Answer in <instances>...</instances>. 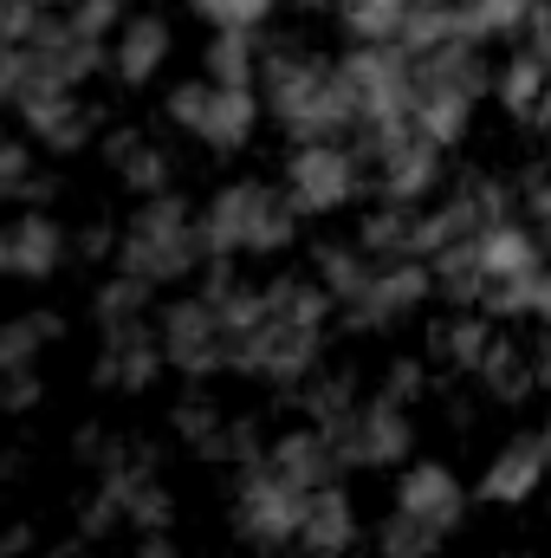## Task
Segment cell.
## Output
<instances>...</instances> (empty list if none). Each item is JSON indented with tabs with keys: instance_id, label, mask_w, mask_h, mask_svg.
<instances>
[{
	"instance_id": "cell-1",
	"label": "cell",
	"mask_w": 551,
	"mask_h": 558,
	"mask_svg": "<svg viewBox=\"0 0 551 558\" xmlns=\"http://www.w3.org/2000/svg\"><path fill=\"white\" fill-rule=\"evenodd\" d=\"M325 318H331V299H325L318 279H292V274L267 279L254 325L228 338V371L260 377V384H273V390H292V384L318 364Z\"/></svg>"
},
{
	"instance_id": "cell-2",
	"label": "cell",
	"mask_w": 551,
	"mask_h": 558,
	"mask_svg": "<svg viewBox=\"0 0 551 558\" xmlns=\"http://www.w3.org/2000/svg\"><path fill=\"white\" fill-rule=\"evenodd\" d=\"M254 78L267 85V111L285 124L292 143H344L351 137L357 118H351V98H344V85H338V72L325 59L267 39V59H260Z\"/></svg>"
},
{
	"instance_id": "cell-3",
	"label": "cell",
	"mask_w": 551,
	"mask_h": 558,
	"mask_svg": "<svg viewBox=\"0 0 551 558\" xmlns=\"http://www.w3.org/2000/svg\"><path fill=\"white\" fill-rule=\"evenodd\" d=\"M195 228H201V247L228 254V260L279 254V247L298 241V215H292V202L279 195L273 182H228L208 202V215H195Z\"/></svg>"
},
{
	"instance_id": "cell-4",
	"label": "cell",
	"mask_w": 551,
	"mask_h": 558,
	"mask_svg": "<svg viewBox=\"0 0 551 558\" xmlns=\"http://www.w3.org/2000/svg\"><path fill=\"white\" fill-rule=\"evenodd\" d=\"M357 124H409V52L396 46H351L344 65H331Z\"/></svg>"
},
{
	"instance_id": "cell-5",
	"label": "cell",
	"mask_w": 551,
	"mask_h": 558,
	"mask_svg": "<svg viewBox=\"0 0 551 558\" xmlns=\"http://www.w3.org/2000/svg\"><path fill=\"white\" fill-rule=\"evenodd\" d=\"M364 189H370V175H364V162L344 143H298L292 162H285V189L279 195L292 202V215H338Z\"/></svg>"
},
{
	"instance_id": "cell-6",
	"label": "cell",
	"mask_w": 551,
	"mask_h": 558,
	"mask_svg": "<svg viewBox=\"0 0 551 558\" xmlns=\"http://www.w3.org/2000/svg\"><path fill=\"white\" fill-rule=\"evenodd\" d=\"M298 487H285L267 461H247L234 474V533L254 546V553H285L292 533H298Z\"/></svg>"
},
{
	"instance_id": "cell-7",
	"label": "cell",
	"mask_w": 551,
	"mask_h": 558,
	"mask_svg": "<svg viewBox=\"0 0 551 558\" xmlns=\"http://www.w3.org/2000/svg\"><path fill=\"white\" fill-rule=\"evenodd\" d=\"M325 441H331L338 468H396V461H409L415 428H409V410L370 397V403H351V416L331 422Z\"/></svg>"
},
{
	"instance_id": "cell-8",
	"label": "cell",
	"mask_w": 551,
	"mask_h": 558,
	"mask_svg": "<svg viewBox=\"0 0 551 558\" xmlns=\"http://www.w3.org/2000/svg\"><path fill=\"white\" fill-rule=\"evenodd\" d=\"M156 344H162V371H182L188 384L228 371V331H221V318H215L201 299H175V305H162V318H156Z\"/></svg>"
},
{
	"instance_id": "cell-9",
	"label": "cell",
	"mask_w": 551,
	"mask_h": 558,
	"mask_svg": "<svg viewBox=\"0 0 551 558\" xmlns=\"http://www.w3.org/2000/svg\"><path fill=\"white\" fill-rule=\"evenodd\" d=\"M428 292H434L428 286V260H377L370 279H364V292L351 305H338V312H344L351 331H390L396 318H409Z\"/></svg>"
},
{
	"instance_id": "cell-10",
	"label": "cell",
	"mask_w": 551,
	"mask_h": 558,
	"mask_svg": "<svg viewBox=\"0 0 551 558\" xmlns=\"http://www.w3.org/2000/svg\"><path fill=\"white\" fill-rule=\"evenodd\" d=\"M396 513L415 520V526H428L434 539H448L461 526V513H467V487L454 481L448 461H409L403 481H396Z\"/></svg>"
},
{
	"instance_id": "cell-11",
	"label": "cell",
	"mask_w": 551,
	"mask_h": 558,
	"mask_svg": "<svg viewBox=\"0 0 551 558\" xmlns=\"http://www.w3.org/2000/svg\"><path fill=\"white\" fill-rule=\"evenodd\" d=\"M13 111L26 118L33 143H46L52 156L85 149V143L98 137V124H105V111H98V105H85L78 92H20V98H13Z\"/></svg>"
},
{
	"instance_id": "cell-12",
	"label": "cell",
	"mask_w": 551,
	"mask_h": 558,
	"mask_svg": "<svg viewBox=\"0 0 551 558\" xmlns=\"http://www.w3.org/2000/svg\"><path fill=\"white\" fill-rule=\"evenodd\" d=\"M546 461H551L546 428H526V435H513V441H506V448L487 461V474H480L474 500H487V507H526V500L546 487Z\"/></svg>"
},
{
	"instance_id": "cell-13",
	"label": "cell",
	"mask_w": 551,
	"mask_h": 558,
	"mask_svg": "<svg viewBox=\"0 0 551 558\" xmlns=\"http://www.w3.org/2000/svg\"><path fill=\"white\" fill-rule=\"evenodd\" d=\"M162 377V344H156V325L131 318V325H111L105 344H98V364H91V384L98 390H149Z\"/></svg>"
},
{
	"instance_id": "cell-14",
	"label": "cell",
	"mask_w": 551,
	"mask_h": 558,
	"mask_svg": "<svg viewBox=\"0 0 551 558\" xmlns=\"http://www.w3.org/2000/svg\"><path fill=\"white\" fill-rule=\"evenodd\" d=\"M357 539H364V526H357V507L338 481H325L298 500V533H292L298 553H357Z\"/></svg>"
},
{
	"instance_id": "cell-15",
	"label": "cell",
	"mask_w": 551,
	"mask_h": 558,
	"mask_svg": "<svg viewBox=\"0 0 551 558\" xmlns=\"http://www.w3.org/2000/svg\"><path fill=\"white\" fill-rule=\"evenodd\" d=\"M474 377H480V390H487L493 403H506V410H513V403H526V397L546 384V351H532V357H526V351L493 325V338H487V351H480Z\"/></svg>"
},
{
	"instance_id": "cell-16",
	"label": "cell",
	"mask_w": 551,
	"mask_h": 558,
	"mask_svg": "<svg viewBox=\"0 0 551 558\" xmlns=\"http://www.w3.org/2000/svg\"><path fill=\"white\" fill-rule=\"evenodd\" d=\"M65 260V228L46 208H20L7 221V279H52Z\"/></svg>"
},
{
	"instance_id": "cell-17",
	"label": "cell",
	"mask_w": 551,
	"mask_h": 558,
	"mask_svg": "<svg viewBox=\"0 0 551 558\" xmlns=\"http://www.w3.org/2000/svg\"><path fill=\"white\" fill-rule=\"evenodd\" d=\"M260 461L273 468L285 487H298V494H311V487H325V481H338V474H344V468H338V454H331V441H325V428H311V422L285 428Z\"/></svg>"
},
{
	"instance_id": "cell-18",
	"label": "cell",
	"mask_w": 551,
	"mask_h": 558,
	"mask_svg": "<svg viewBox=\"0 0 551 558\" xmlns=\"http://www.w3.org/2000/svg\"><path fill=\"white\" fill-rule=\"evenodd\" d=\"M169 20H156V13H124V26H118V39H111V72L124 78V85H149L162 65H169Z\"/></svg>"
},
{
	"instance_id": "cell-19",
	"label": "cell",
	"mask_w": 551,
	"mask_h": 558,
	"mask_svg": "<svg viewBox=\"0 0 551 558\" xmlns=\"http://www.w3.org/2000/svg\"><path fill=\"white\" fill-rule=\"evenodd\" d=\"M254 124H260L254 85H208L201 124H195V137L208 143V149H241V143L254 137Z\"/></svg>"
},
{
	"instance_id": "cell-20",
	"label": "cell",
	"mask_w": 551,
	"mask_h": 558,
	"mask_svg": "<svg viewBox=\"0 0 551 558\" xmlns=\"http://www.w3.org/2000/svg\"><path fill=\"white\" fill-rule=\"evenodd\" d=\"M480 318H526V325H539L551 312V274H546V260L539 267H526V274H506V279H487L480 286V305H474Z\"/></svg>"
},
{
	"instance_id": "cell-21",
	"label": "cell",
	"mask_w": 551,
	"mask_h": 558,
	"mask_svg": "<svg viewBox=\"0 0 551 558\" xmlns=\"http://www.w3.org/2000/svg\"><path fill=\"white\" fill-rule=\"evenodd\" d=\"M487 338H493V318H480V312H454V318L428 325L421 357H428V364H448V371H461V377H474V364H480Z\"/></svg>"
},
{
	"instance_id": "cell-22",
	"label": "cell",
	"mask_w": 551,
	"mask_h": 558,
	"mask_svg": "<svg viewBox=\"0 0 551 558\" xmlns=\"http://www.w3.org/2000/svg\"><path fill=\"white\" fill-rule=\"evenodd\" d=\"M415 234H421V208L415 202H377L357 228V247L370 260H415Z\"/></svg>"
},
{
	"instance_id": "cell-23",
	"label": "cell",
	"mask_w": 551,
	"mask_h": 558,
	"mask_svg": "<svg viewBox=\"0 0 551 558\" xmlns=\"http://www.w3.org/2000/svg\"><path fill=\"white\" fill-rule=\"evenodd\" d=\"M500 105L513 111V124L526 131H546V52H513L500 65Z\"/></svg>"
},
{
	"instance_id": "cell-24",
	"label": "cell",
	"mask_w": 551,
	"mask_h": 558,
	"mask_svg": "<svg viewBox=\"0 0 551 558\" xmlns=\"http://www.w3.org/2000/svg\"><path fill=\"white\" fill-rule=\"evenodd\" d=\"M305 390H298V416L311 422V428H331L338 416H351V403H357V371L344 364V371H305L298 377Z\"/></svg>"
},
{
	"instance_id": "cell-25",
	"label": "cell",
	"mask_w": 551,
	"mask_h": 558,
	"mask_svg": "<svg viewBox=\"0 0 551 558\" xmlns=\"http://www.w3.org/2000/svg\"><path fill=\"white\" fill-rule=\"evenodd\" d=\"M526 7H532V0H448L454 33H461L467 46H487V39H519Z\"/></svg>"
},
{
	"instance_id": "cell-26",
	"label": "cell",
	"mask_w": 551,
	"mask_h": 558,
	"mask_svg": "<svg viewBox=\"0 0 551 558\" xmlns=\"http://www.w3.org/2000/svg\"><path fill=\"white\" fill-rule=\"evenodd\" d=\"M260 52H267V39H260V33H215V39H208L201 72H208V85H254Z\"/></svg>"
},
{
	"instance_id": "cell-27",
	"label": "cell",
	"mask_w": 551,
	"mask_h": 558,
	"mask_svg": "<svg viewBox=\"0 0 551 558\" xmlns=\"http://www.w3.org/2000/svg\"><path fill=\"white\" fill-rule=\"evenodd\" d=\"M52 338H65V318H59V312H26V318H7V325H0V371L33 364Z\"/></svg>"
},
{
	"instance_id": "cell-28",
	"label": "cell",
	"mask_w": 551,
	"mask_h": 558,
	"mask_svg": "<svg viewBox=\"0 0 551 558\" xmlns=\"http://www.w3.org/2000/svg\"><path fill=\"white\" fill-rule=\"evenodd\" d=\"M370 267H377V260H370L364 247H344V241H325V247H318V286H325L331 305H351V299L364 292Z\"/></svg>"
},
{
	"instance_id": "cell-29",
	"label": "cell",
	"mask_w": 551,
	"mask_h": 558,
	"mask_svg": "<svg viewBox=\"0 0 551 558\" xmlns=\"http://www.w3.org/2000/svg\"><path fill=\"white\" fill-rule=\"evenodd\" d=\"M195 228V215H188V202L175 195V189H162V195H143L137 215L124 221V234H137V241H182Z\"/></svg>"
},
{
	"instance_id": "cell-30",
	"label": "cell",
	"mask_w": 551,
	"mask_h": 558,
	"mask_svg": "<svg viewBox=\"0 0 551 558\" xmlns=\"http://www.w3.org/2000/svg\"><path fill=\"white\" fill-rule=\"evenodd\" d=\"M338 26L357 39V46H396V26H403V0H338Z\"/></svg>"
},
{
	"instance_id": "cell-31",
	"label": "cell",
	"mask_w": 551,
	"mask_h": 558,
	"mask_svg": "<svg viewBox=\"0 0 551 558\" xmlns=\"http://www.w3.org/2000/svg\"><path fill=\"white\" fill-rule=\"evenodd\" d=\"M149 292L156 286H143V279H105L98 286V299H91V318H98V331H111V325H131V318H143V305H149Z\"/></svg>"
},
{
	"instance_id": "cell-32",
	"label": "cell",
	"mask_w": 551,
	"mask_h": 558,
	"mask_svg": "<svg viewBox=\"0 0 551 558\" xmlns=\"http://www.w3.org/2000/svg\"><path fill=\"white\" fill-rule=\"evenodd\" d=\"M118 182H124L137 202H143V195H162V189L175 182V156H169V149H156V143L143 137V149L124 162V169H118Z\"/></svg>"
},
{
	"instance_id": "cell-33",
	"label": "cell",
	"mask_w": 551,
	"mask_h": 558,
	"mask_svg": "<svg viewBox=\"0 0 551 558\" xmlns=\"http://www.w3.org/2000/svg\"><path fill=\"white\" fill-rule=\"evenodd\" d=\"M215 33H260L267 26V13H273V0H188Z\"/></svg>"
},
{
	"instance_id": "cell-34",
	"label": "cell",
	"mask_w": 551,
	"mask_h": 558,
	"mask_svg": "<svg viewBox=\"0 0 551 558\" xmlns=\"http://www.w3.org/2000/svg\"><path fill=\"white\" fill-rule=\"evenodd\" d=\"M221 422H228V416H221V403H215L208 390H188V397H182V403L169 410V428H175V435H182L188 448H201V441H208V435H215Z\"/></svg>"
},
{
	"instance_id": "cell-35",
	"label": "cell",
	"mask_w": 551,
	"mask_h": 558,
	"mask_svg": "<svg viewBox=\"0 0 551 558\" xmlns=\"http://www.w3.org/2000/svg\"><path fill=\"white\" fill-rule=\"evenodd\" d=\"M428 357H390V371H383V403H396V410H409V403H421L428 397Z\"/></svg>"
},
{
	"instance_id": "cell-36",
	"label": "cell",
	"mask_w": 551,
	"mask_h": 558,
	"mask_svg": "<svg viewBox=\"0 0 551 558\" xmlns=\"http://www.w3.org/2000/svg\"><path fill=\"white\" fill-rule=\"evenodd\" d=\"M434 533L428 526H415V520H403V513H390L383 520V533H377V558H434Z\"/></svg>"
},
{
	"instance_id": "cell-37",
	"label": "cell",
	"mask_w": 551,
	"mask_h": 558,
	"mask_svg": "<svg viewBox=\"0 0 551 558\" xmlns=\"http://www.w3.org/2000/svg\"><path fill=\"white\" fill-rule=\"evenodd\" d=\"M46 13H59V0H0V46H26Z\"/></svg>"
},
{
	"instance_id": "cell-38",
	"label": "cell",
	"mask_w": 551,
	"mask_h": 558,
	"mask_svg": "<svg viewBox=\"0 0 551 558\" xmlns=\"http://www.w3.org/2000/svg\"><path fill=\"white\" fill-rule=\"evenodd\" d=\"M111 526H124V513H118V500H111L105 487H91V494L78 500V539H91V546H98Z\"/></svg>"
},
{
	"instance_id": "cell-39",
	"label": "cell",
	"mask_w": 551,
	"mask_h": 558,
	"mask_svg": "<svg viewBox=\"0 0 551 558\" xmlns=\"http://www.w3.org/2000/svg\"><path fill=\"white\" fill-rule=\"evenodd\" d=\"M201 105H208V78H188V85H175V92H169V124L195 137V124H201Z\"/></svg>"
},
{
	"instance_id": "cell-40",
	"label": "cell",
	"mask_w": 551,
	"mask_h": 558,
	"mask_svg": "<svg viewBox=\"0 0 551 558\" xmlns=\"http://www.w3.org/2000/svg\"><path fill=\"white\" fill-rule=\"evenodd\" d=\"M118 454V435L105 428V422H85L78 435H72V461H85V468H105Z\"/></svg>"
},
{
	"instance_id": "cell-41",
	"label": "cell",
	"mask_w": 551,
	"mask_h": 558,
	"mask_svg": "<svg viewBox=\"0 0 551 558\" xmlns=\"http://www.w3.org/2000/svg\"><path fill=\"white\" fill-rule=\"evenodd\" d=\"M26 175H33V149L20 137H0V195H13Z\"/></svg>"
},
{
	"instance_id": "cell-42",
	"label": "cell",
	"mask_w": 551,
	"mask_h": 558,
	"mask_svg": "<svg viewBox=\"0 0 551 558\" xmlns=\"http://www.w3.org/2000/svg\"><path fill=\"white\" fill-rule=\"evenodd\" d=\"M72 20H78L85 33H98V39H105V33L124 20V0H72Z\"/></svg>"
},
{
	"instance_id": "cell-43",
	"label": "cell",
	"mask_w": 551,
	"mask_h": 558,
	"mask_svg": "<svg viewBox=\"0 0 551 558\" xmlns=\"http://www.w3.org/2000/svg\"><path fill=\"white\" fill-rule=\"evenodd\" d=\"M98 149H105V162H111V175H118V169H124V162H131V156L143 149V131H137V124H111Z\"/></svg>"
},
{
	"instance_id": "cell-44",
	"label": "cell",
	"mask_w": 551,
	"mask_h": 558,
	"mask_svg": "<svg viewBox=\"0 0 551 558\" xmlns=\"http://www.w3.org/2000/svg\"><path fill=\"white\" fill-rule=\"evenodd\" d=\"M111 254H118V228H111V221L78 228V260H111Z\"/></svg>"
},
{
	"instance_id": "cell-45",
	"label": "cell",
	"mask_w": 551,
	"mask_h": 558,
	"mask_svg": "<svg viewBox=\"0 0 551 558\" xmlns=\"http://www.w3.org/2000/svg\"><path fill=\"white\" fill-rule=\"evenodd\" d=\"M26 85V46H0V105H13Z\"/></svg>"
},
{
	"instance_id": "cell-46",
	"label": "cell",
	"mask_w": 551,
	"mask_h": 558,
	"mask_svg": "<svg viewBox=\"0 0 551 558\" xmlns=\"http://www.w3.org/2000/svg\"><path fill=\"white\" fill-rule=\"evenodd\" d=\"M52 195H59V175H46V169H33V175L13 189V202H20V208H52Z\"/></svg>"
},
{
	"instance_id": "cell-47",
	"label": "cell",
	"mask_w": 551,
	"mask_h": 558,
	"mask_svg": "<svg viewBox=\"0 0 551 558\" xmlns=\"http://www.w3.org/2000/svg\"><path fill=\"white\" fill-rule=\"evenodd\" d=\"M33 553V526H0V558Z\"/></svg>"
},
{
	"instance_id": "cell-48",
	"label": "cell",
	"mask_w": 551,
	"mask_h": 558,
	"mask_svg": "<svg viewBox=\"0 0 551 558\" xmlns=\"http://www.w3.org/2000/svg\"><path fill=\"white\" fill-rule=\"evenodd\" d=\"M137 558H182L169 533H137Z\"/></svg>"
},
{
	"instance_id": "cell-49",
	"label": "cell",
	"mask_w": 551,
	"mask_h": 558,
	"mask_svg": "<svg viewBox=\"0 0 551 558\" xmlns=\"http://www.w3.org/2000/svg\"><path fill=\"white\" fill-rule=\"evenodd\" d=\"M46 558H98V553H91V539H59Z\"/></svg>"
},
{
	"instance_id": "cell-50",
	"label": "cell",
	"mask_w": 551,
	"mask_h": 558,
	"mask_svg": "<svg viewBox=\"0 0 551 558\" xmlns=\"http://www.w3.org/2000/svg\"><path fill=\"white\" fill-rule=\"evenodd\" d=\"M0 274H7V221H0Z\"/></svg>"
},
{
	"instance_id": "cell-51",
	"label": "cell",
	"mask_w": 551,
	"mask_h": 558,
	"mask_svg": "<svg viewBox=\"0 0 551 558\" xmlns=\"http://www.w3.org/2000/svg\"><path fill=\"white\" fill-rule=\"evenodd\" d=\"M305 558H357V553H305Z\"/></svg>"
},
{
	"instance_id": "cell-52",
	"label": "cell",
	"mask_w": 551,
	"mask_h": 558,
	"mask_svg": "<svg viewBox=\"0 0 551 558\" xmlns=\"http://www.w3.org/2000/svg\"><path fill=\"white\" fill-rule=\"evenodd\" d=\"M298 7H338V0H298Z\"/></svg>"
},
{
	"instance_id": "cell-53",
	"label": "cell",
	"mask_w": 551,
	"mask_h": 558,
	"mask_svg": "<svg viewBox=\"0 0 551 558\" xmlns=\"http://www.w3.org/2000/svg\"><path fill=\"white\" fill-rule=\"evenodd\" d=\"M506 558H532V553H506Z\"/></svg>"
}]
</instances>
